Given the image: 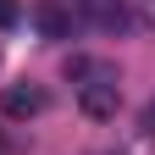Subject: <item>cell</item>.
Wrapping results in <instances>:
<instances>
[{"mask_svg":"<svg viewBox=\"0 0 155 155\" xmlns=\"http://www.w3.org/2000/svg\"><path fill=\"white\" fill-rule=\"evenodd\" d=\"M67 72L78 78V105H83V116H94V122L116 116V105H122V78H116V67L78 55V61H72Z\"/></svg>","mask_w":155,"mask_h":155,"instance_id":"1","label":"cell"},{"mask_svg":"<svg viewBox=\"0 0 155 155\" xmlns=\"http://www.w3.org/2000/svg\"><path fill=\"white\" fill-rule=\"evenodd\" d=\"M33 22H39V33H45V39H72V28H78V6H72V0H39V6H33Z\"/></svg>","mask_w":155,"mask_h":155,"instance_id":"2","label":"cell"},{"mask_svg":"<svg viewBox=\"0 0 155 155\" xmlns=\"http://www.w3.org/2000/svg\"><path fill=\"white\" fill-rule=\"evenodd\" d=\"M0 111H6V116H39V111H45V89H33V83H11L6 94H0Z\"/></svg>","mask_w":155,"mask_h":155,"instance_id":"3","label":"cell"},{"mask_svg":"<svg viewBox=\"0 0 155 155\" xmlns=\"http://www.w3.org/2000/svg\"><path fill=\"white\" fill-rule=\"evenodd\" d=\"M17 17H22V0H0V28H11Z\"/></svg>","mask_w":155,"mask_h":155,"instance_id":"4","label":"cell"},{"mask_svg":"<svg viewBox=\"0 0 155 155\" xmlns=\"http://www.w3.org/2000/svg\"><path fill=\"white\" fill-rule=\"evenodd\" d=\"M139 17H144L150 28H155V0H139Z\"/></svg>","mask_w":155,"mask_h":155,"instance_id":"5","label":"cell"},{"mask_svg":"<svg viewBox=\"0 0 155 155\" xmlns=\"http://www.w3.org/2000/svg\"><path fill=\"white\" fill-rule=\"evenodd\" d=\"M144 133H150V139H155V100L144 105Z\"/></svg>","mask_w":155,"mask_h":155,"instance_id":"6","label":"cell"}]
</instances>
